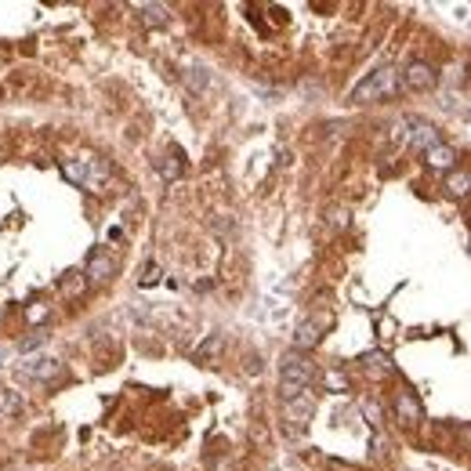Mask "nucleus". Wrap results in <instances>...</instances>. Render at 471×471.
<instances>
[{"label":"nucleus","mask_w":471,"mask_h":471,"mask_svg":"<svg viewBox=\"0 0 471 471\" xmlns=\"http://www.w3.org/2000/svg\"><path fill=\"white\" fill-rule=\"evenodd\" d=\"M185 84H189L192 91H207V84H210V73H207L203 66H192V69L185 73Z\"/></svg>","instance_id":"obj_18"},{"label":"nucleus","mask_w":471,"mask_h":471,"mask_svg":"<svg viewBox=\"0 0 471 471\" xmlns=\"http://www.w3.org/2000/svg\"><path fill=\"white\" fill-rule=\"evenodd\" d=\"M312 381H316V363H308V355H301V352L283 355V366H280V395H283V402L305 395L308 388H312Z\"/></svg>","instance_id":"obj_2"},{"label":"nucleus","mask_w":471,"mask_h":471,"mask_svg":"<svg viewBox=\"0 0 471 471\" xmlns=\"http://www.w3.org/2000/svg\"><path fill=\"white\" fill-rule=\"evenodd\" d=\"M156 171H160V178H164V182H178V178H182V153H171V156H164L156 164Z\"/></svg>","instance_id":"obj_16"},{"label":"nucleus","mask_w":471,"mask_h":471,"mask_svg":"<svg viewBox=\"0 0 471 471\" xmlns=\"http://www.w3.org/2000/svg\"><path fill=\"white\" fill-rule=\"evenodd\" d=\"M62 171H66L69 182H76L87 192H102L105 182H109V164L99 160V156H80V160H73V164H66Z\"/></svg>","instance_id":"obj_3"},{"label":"nucleus","mask_w":471,"mask_h":471,"mask_svg":"<svg viewBox=\"0 0 471 471\" xmlns=\"http://www.w3.org/2000/svg\"><path fill=\"white\" fill-rule=\"evenodd\" d=\"M330 327V316H323V319H305L298 334H294V348L298 352H308V348H316L319 341H323V330Z\"/></svg>","instance_id":"obj_8"},{"label":"nucleus","mask_w":471,"mask_h":471,"mask_svg":"<svg viewBox=\"0 0 471 471\" xmlns=\"http://www.w3.org/2000/svg\"><path fill=\"white\" fill-rule=\"evenodd\" d=\"M135 11H138V19L149 26V29L171 26V8H167V4H135Z\"/></svg>","instance_id":"obj_12"},{"label":"nucleus","mask_w":471,"mask_h":471,"mask_svg":"<svg viewBox=\"0 0 471 471\" xmlns=\"http://www.w3.org/2000/svg\"><path fill=\"white\" fill-rule=\"evenodd\" d=\"M425 164H428L431 171H453V164H457V153H453V145L438 142V145H431V149H425Z\"/></svg>","instance_id":"obj_11"},{"label":"nucleus","mask_w":471,"mask_h":471,"mask_svg":"<svg viewBox=\"0 0 471 471\" xmlns=\"http://www.w3.org/2000/svg\"><path fill=\"white\" fill-rule=\"evenodd\" d=\"M22 370H26V377H33V381H55L62 373V363L55 359V355H33Z\"/></svg>","instance_id":"obj_10"},{"label":"nucleus","mask_w":471,"mask_h":471,"mask_svg":"<svg viewBox=\"0 0 471 471\" xmlns=\"http://www.w3.org/2000/svg\"><path fill=\"white\" fill-rule=\"evenodd\" d=\"M446 192H449V196H468V192H471V174L468 171H453L446 178Z\"/></svg>","instance_id":"obj_17"},{"label":"nucleus","mask_w":471,"mask_h":471,"mask_svg":"<svg viewBox=\"0 0 471 471\" xmlns=\"http://www.w3.org/2000/svg\"><path fill=\"white\" fill-rule=\"evenodd\" d=\"M399 131H406V142H410L413 149H420V153L443 142V135H438V127H435V123H428V120H417V117H410V120H406V123L399 127Z\"/></svg>","instance_id":"obj_5"},{"label":"nucleus","mask_w":471,"mask_h":471,"mask_svg":"<svg viewBox=\"0 0 471 471\" xmlns=\"http://www.w3.org/2000/svg\"><path fill=\"white\" fill-rule=\"evenodd\" d=\"M22 410H26L22 392H15V388H0V417H19Z\"/></svg>","instance_id":"obj_13"},{"label":"nucleus","mask_w":471,"mask_h":471,"mask_svg":"<svg viewBox=\"0 0 471 471\" xmlns=\"http://www.w3.org/2000/svg\"><path fill=\"white\" fill-rule=\"evenodd\" d=\"M464 435H468V438H471V425H468V428H464Z\"/></svg>","instance_id":"obj_23"},{"label":"nucleus","mask_w":471,"mask_h":471,"mask_svg":"<svg viewBox=\"0 0 471 471\" xmlns=\"http://www.w3.org/2000/svg\"><path fill=\"white\" fill-rule=\"evenodd\" d=\"M58 290H62V298H80V294H84V290H87V280H84V272H66V275H62V280H58Z\"/></svg>","instance_id":"obj_14"},{"label":"nucleus","mask_w":471,"mask_h":471,"mask_svg":"<svg viewBox=\"0 0 471 471\" xmlns=\"http://www.w3.org/2000/svg\"><path fill=\"white\" fill-rule=\"evenodd\" d=\"M44 341H47V334H44V330H33V334H29L22 345H19V352H33L37 345H44Z\"/></svg>","instance_id":"obj_20"},{"label":"nucleus","mask_w":471,"mask_h":471,"mask_svg":"<svg viewBox=\"0 0 471 471\" xmlns=\"http://www.w3.org/2000/svg\"><path fill=\"white\" fill-rule=\"evenodd\" d=\"M363 413L370 417V425H373V428H381V406H377V402H370V399H366V402H363Z\"/></svg>","instance_id":"obj_21"},{"label":"nucleus","mask_w":471,"mask_h":471,"mask_svg":"<svg viewBox=\"0 0 471 471\" xmlns=\"http://www.w3.org/2000/svg\"><path fill=\"white\" fill-rule=\"evenodd\" d=\"M395 417L402 420L406 428H417L420 420H425V406H420V399L413 392H406V388H402V392L395 395Z\"/></svg>","instance_id":"obj_7"},{"label":"nucleus","mask_w":471,"mask_h":471,"mask_svg":"<svg viewBox=\"0 0 471 471\" xmlns=\"http://www.w3.org/2000/svg\"><path fill=\"white\" fill-rule=\"evenodd\" d=\"M312 413H316V399H312V392H305V395H298V399L283 402V417H286L294 428H305L308 420H312Z\"/></svg>","instance_id":"obj_9"},{"label":"nucleus","mask_w":471,"mask_h":471,"mask_svg":"<svg viewBox=\"0 0 471 471\" xmlns=\"http://www.w3.org/2000/svg\"><path fill=\"white\" fill-rule=\"evenodd\" d=\"M117 272H120V262H117V254L99 247L91 257H87V268H84V280L87 283H109V280H117Z\"/></svg>","instance_id":"obj_4"},{"label":"nucleus","mask_w":471,"mask_h":471,"mask_svg":"<svg viewBox=\"0 0 471 471\" xmlns=\"http://www.w3.org/2000/svg\"><path fill=\"white\" fill-rule=\"evenodd\" d=\"M160 275H164V268H160V265H149V268H145V275H142V286H156Z\"/></svg>","instance_id":"obj_22"},{"label":"nucleus","mask_w":471,"mask_h":471,"mask_svg":"<svg viewBox=\"0 0 471 471\" xmlns=\"http://www.w3.org/2000/svg\"><path fill=\"white\" fill-rule=\"evenodd\" d=\"M402 84L410 91H431L438 84V73H435V66H428V62H410V66L402 69Z\"/></svg>","instance_id":"obj_6"},{"label":"nucleus","mask_w":471,"mask_h":471,"mask_svg":"<svg viewBox=\"0 0 471 471\" xmlns=\"http://www.w3.org/2000/svg\"><path fill=\"white\" fill-rule=\"evenodd\" d=\"M47 312H51V308H47V305H29V308H26V319H29V327H40V323L47 319Z\"/></svg>","instance_id":"obj_19"},{"label":"nucleus","mask_w":471,"mask_h":471,"mask_svg":"<svg viewBox=\"0 0 471 471\" xmlns=\"http://www.w3.org/2000/svg\"><path fill=\"white\" fill-rule=\"evenodd\" d=\"M221 348H225V337L221 334H210L203 345L192 352V359H196V363H210V359H218V355H221Z\"/></svg>","instance_id":"obj_15"},{"label":"nucleus","mask_w":471,"mask_h":471,"mask_svg":"<svg viewBox=\"0 0 471 471\" xmlns=\"http://www.w3.org/2000/svg\"><path fill=\"white\" fill-rule=\"evenodd\" d=\"M402 91V73L395 66H381L373 69L363 84H355L352 91V105H370V102H384V99H395Z\"/></svg>","instance_id":"obj_1"}]
</instances>
